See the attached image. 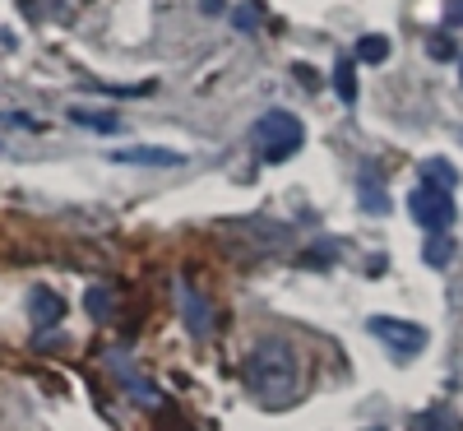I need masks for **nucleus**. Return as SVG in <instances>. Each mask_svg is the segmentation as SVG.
Returning <instances> with one entry per match:
<instances>
[{"label": "nucleus", "mask_w": 463, "mask_h": 431, "mask_svg": "<svg viewBox=\"0 0 463 431\" xmlns=\"http://www.w3.org/2000/svg\"><path fill=\"white\" fill-rule=\"evenodd\" d=\"M246 385L260 404H288L297 395V358L283 339H264L246 358Z\"/></svg>", "instance_id": "1"}, {"label": "nucleus", "mask_w": 463, "mask_h": 431, "mask_svg": "<svg viewBox=\"0 0 463 431\" xmlns=\"http://www.w3.org/2000/svg\"><path fill=\"white\" fill-rule=\"evenodd\" d=\"M250 139H255L264 163H288L292 153L306 144V130H301V121H297L292 111H269V116H260V121H255Z\"/></svg>", "instance_id": "2"}, {"label": "nucleus", "mask_w": 463, "mask_h": 431, "mask_svg": "<svg viewBox=\"0 0 463 431\" xmlns=\"http://www.w3.org/2000/svg\"><path fill=\"white\" fill-rule=\"evenodd\" d=\"M408 209H412L417 227H427L431 237H436V232H445V227L454 223V190L440 186V181H427V177H421L417 190L408 195Z\"/></svg>", "instance_id": "3"}, {"label": "nucleus", "mask_w": 463, "mask_h": 431, "mask_svg": "<svg viewBox=\"0 0 463 431\" xmlns=\"http://www.w3.org/2000/svg\"><path fill=\"white\" fill-rule=\"evenodd\" d=\"M366 330L384 343V348H394L399 358H412V352H421L427 348V330L421 325H412V321H394V316H371L366 321Z\"/></svg>", "instance_id": "4"}, {"label": "nucleus", "mask_w": 463, "mask_h": 431, "mask_svg": "<svg viewBox=\"0 0 463 431\" xmlns=\"http://www.w3.org/2000/svg\"><path fill=\"white\" fill-rule=\"evenodd\" d=\"M111 163H126V168H181L185 153L176 148H153V144H135V148H116L107 153Z\"/></svg>", "instance_id": "5"}, {"label": "nucleus", "mask_w": 463, "mask_h": 431, "mask_svg": "<svg viewBox=\"0 0 463 431\" xmlns=\"http://www.w3.org/2000/svg\"><path fill=\"white\" fill-rule=\"evenodd\" d=\"M28 311H33V325L43 330V325H56V321L65 316V302H61L56 292H47V288H37V292L28 297Z\"/></svg>", "instance_id": "6"}, {"label": "nucleus", "mask_w": 463, "mask_h": 431, "mask_svg": "<svg viewBox=\"0 0 463 431\" xmlns=\"http://www.w3.org/2000/svg\"><path fill=\"white\" fill-rule=\"evenodd\" d=\"M390 37H384V33H366L362 37V43H357V61L362 65H384V61H390Z\"/></svg>", "instance_id": "7"}, {"label": "nucleus", "mask_w": 463, "mask_h": 431, "mask_svg": "<svg viewBox=\"0 0 463 431\" xmlns=\"http://www.w3.org/2000/svg\"><path fill=\"white\" fill-rule=\"evenodd\" d=\"M334 93L343 102H357V65L353 61H338L334 65Z\"/></svg>", "instance_id": "8"}, {"label": "nucleus", "mask_w": 463, "mask_h": 431, "mask_svg": "<svg viewBox=\"0 0 463 431\" xmlns=\"http://www.w3.org/2000/svg\"><path fill=\"white\" fill-rule=\"evenodd\" d=\"M70 121L74 126H89V130H116V126H121L111 111H89V107H70Z\"/></svg>", "instance_id": "9"}, {"label": "nucleus", "mask_w": 463, "mask_h": 431, "mask_svg": "<svg viewBox=\"0 0 463 431\" xmlns=\"http://www.w3.org/2000/svg\"><path fill=\"white\" fill-rule=\"evenodd\" d=\"M185 321H190V330L195 334H209V306H204V297H195V292H185Z\"/></svg>", "instance_id": "10"}, {"label": "nucleus", "mask_w": 463, "mask_h": 431, "mask_svg": "<svg viewBox=\"0 0 463 431\" xmlns=\"http://www.w3.org/2000/svg\"><path fill=\"white\" fill-rule=\"evenodd\" d=\"M454 260V246L445 242V232H436V237L427 242V264H436V269H445Z\"/></svg>", "instance_id": "11"}, {"label": "nucleus", "mask_w": 463, "mask_h": 431, "mask_svg": "<svg viewBox=\"0 0 463 431\" xmlns=\"http://www.w3.org/2000/svg\"><path fill=\"white\" fill-rule=\"evenodd\" d=\"M412 431H449V422H445V413L427 408V413H417V417H412Z\"/></svg>", "instance_id": "12"}, {"label": "nucleus", "mask_w": 463, "mask_h": 431, "mask_svg": "<svg viewBox=\"0 0 463 431\" xmlns=\"http://www.w3.org/2000/svg\"><path fill=\"white\" fill-rule=\"evenodd\" d=\"M421 177H427V181H440V186H458V172L454 168H445V163H427V168H421Z\"/></svg>", "instance_id": "13"}, {"label": "nucleus", "mask_w": 463, "mask_h": 431, "mask_svg": "<svg viewBox=\"0 0 463 431\" xmlns=\"http://www.w3.org/2000/svg\"><path fill=\"white\" fill-rule=\"evenodd\" d=\"M260 24V0H246V10L237 14V28H255Z\"/></svg>", "instance_id": "14"}, {"label": "nucleus", "mask_w": 463, "mask_h": 431, "mask_svg": "<svg viewBox=\"0 0 463 431\" xmlns=\"http://www.w3.org/2000/svg\"><path fill=\"white\" fill-rule=\"evenodd\" d=\"M89 311H93V316H107V288H93L89 292Z\"/></svg>", "instance_id": "15"}, {"label": "nucleus", "mask_w": 463, "mask_h": 431, "mask_svg": "<svg viewBox=\"0 0 463 431\" xmlns=\"http://www.w3.org/2000/svg\"><path fill=\"white\" fill-rule=\"evenodd\" d=\"M449 28H463V0H449V10H445Z\"/></svg>", "instance_id": "16"}, {"label": "nucleus", "mask_w": 463, "mask_h": 431, "mask_svg": "<svg viewBox=\"0 0 463 431\" xmlns=\"http://www.w3.org/2000/svg\"><path fill=\"white\" fill-rule=\"evenodd\" d=\"M458 74H463V65H458Z\"/></svg>", "instance_id": "17"}]
</instances>
